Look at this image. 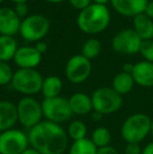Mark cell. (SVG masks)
Returning a JSON list of instances; mask_svg holds the SVG:
<instances>
[{
    "instance_id": "1",
    "label": "cell",
    "mask_w": 153,
    "mask_h": 154,
    "mask_svg": "<svg viewBox=\"0 0 153 154\" xmlns=\"http://www.w3.org/2000/svg\"><path fill=\"white\" fill-rule=\"evenodd\" d=\"M29 145L40 154H63L67 148L65 130L49 121H42L29 130Z\"/></svg>"
},
{
    "instance_id": "2",
    "label": "cell",
    "mask_w": 153,
    "mask_h": 154,
    "mask_svg": "<svg viewBox=\"0 0 153 154\" xmlns=\"http://www.w3.org/2000/svg\"><path fill=\"white\" fill-rule=\"evenodd\" d=\"M110 23V12L103 4L92 2L89 6L79 13L77 24L80 31L88 35H96L104 32Z\"/></svg>"
},
{
    "instance_id": "3",
    "label": "cell",
    "mask_w": 153,
    "mask_h": 154,
    "mask_svg": "<svg viewBox=\"0 0 153 154\" xmlns=\"http://www.w3.org/2000/svg\"><path fill=\"white\" fill-rule=\"evenodd\" d=\"M151 122L152 119L145 113L137 112L131 114L123 123L121 135L127 144H139L151 134Z\"/></svg>"
},
{
    "instance_id": "4",
    "label": "cell",
    "mask_w": 153,
    "mask_h": 154,
    "mask_svg": "<svg viewBox=\"0 0 153 154\" xmlns=\"http://www.w3.org/2000/svg\"><path fill=\"white\" fill-rule=\"evenodd\" d=\"M43 80L41 73L36 69L19 68L14 72L11 85L16 91L31 97L41 91Z\"/></svg>"
},
{
    "instance_id": "5",
    "label": "cell",
    "mask_w": 153,
    "mask_h": 154,
    "mask_svg": "<svg viewBox=\"0 0 153 154\" xmlns=\"http://www.w3.org/2000/svg\"><path fill=\"white\" fill-rule=\"evenodd\" d=\"M92 107L102 116L118 111L123 105V97L112 87H100L91 95Z\"/></svg>"
},
{
    "instance_id": "6",
    "label": "cell",
    "mask_w": 153,
    "mask_h": 154,
    "mask_svg": "<svg viewBox=\"0 0 153 154\" xmlns=\"http://www.w3.org/2000/svg\"><path fill=\"white\" fill-rule=\"evenodd\" d=\"M49 29L50 22L46 17L40 14H34L21 20L19 34L29 42H39L46 36Z\"/></svg>"
},
{
    "instance_id": "7",
    "label": "cell",
    "mask_w": 153,
    "mask_h": 154,
    "mask_svg": "<svg viewBox=\"0 0 153 154\" xmlns=\"http://www.w3.org/2000/svg\"><path fill=\"white\" fill-rule=\"evenodd\" d=\"M43 116L46 118V121L60 124L68 121L72 113L70 109L68 100L63 97H56L50 99H44L41 103Z\"/></svg>"
},
{
    "instance_id": "8",
    "label": "cell",
    "mask_w": 153,
    "mask_h": 154,
    "mask_svg": "<svg viewBox=\"0 0 153 154\" xmlns=\"http://www.w3.org/2000/svg\"><path fill=\"white\" fill-rule=\"evenodd\" d=\"M18 121L22 126L32 129L38 125L43 116L42 107L33 97H23L17 104Z\"/></svg>"
},
{
    "instance_id": "9",
    "label": "cell",
    "mask_w": 153,
    "mask_h": 154,
    "mask_svg": "<svg viewBox=\"0 0 153 154\" xmlns=\"http://www.w3.org/2000/svg\"><path fill=\"white\" fill-rule=\"evenodd\" d=\"M29 145V136L21 130L13 128L0 133V154H22Z\"/></svg>"
},
{
    "instance_id": "10",
    "label": "cell",
    "mask_w": 153,
    "mask_h": 154,
    "mask_svg": "<svg viewBox=\"0 0 153 154\" xmlns=\"http://www.w3.org/2000/svg\"><path fill=\"white\" fill-rule=\"evenodd\" d=\"M92 70L90 60L86 59L82 55L72 56L66 63V78L72 84H81L89 78Z\"/></svg>"
},
{
    "instance_id": "11",
    "label": "cell",
    "mask_w": 153,
    "mask_h": 154,
    "mask_svg": "<svg viewBox=\"0 0 153 154\" xmlns=\"http://www.w3.org/2000/svg\"><path fill=\"white\" fill-rule=\"evenodd\" d=\"M142 40L133 29H126L118 32L113 37L112 45L113 51L116 53L124 54V55H134L139 53L142 45Z\"/></svg>"
},
{
    "instance_id": "12",
    "label": "cell",
    "mask_w": 153,
    "mask_h": 154,
    "mask_svg": "<svg viewBox=\"0 0 153 154\" xmlns=\"http://www.w3.org/2000/svg\"><path fill=\"white\" fill-rule=\"evenodd\" d=\"M13 60L19 68L35 69L41 63L42 55L35 46H21L18 47Z\"/></svg>"
},
{
    "instance_id": "13",
    "label": "cell",
    "mask_w": 153,
    "mask_h": 154,
    "mask_svg": "<svg viewBox=\"0 0 153 154\" xmlns=\"http://www.w3.org/2000/svg\"><path fill=\"white\" fill-rule=\"evenodd\" d=\"M21 20L14 8H0V35L15 36L20 31Z\"/></svg>"
},
{
    "instance_id": "14",
    "label": "cell",
    "mask_w": 153,
    "mask_h": 154,
    "mask_svg": "<svg viewBox=\"0 0 153 154\" xmlns=\"http://www.w3.org/2000/svg\"><path fill=\"white\" fill-rule=\"evenodd\" d=\"M148 2V0H110L112 8L118 14L133 18L145 13Z\"/></svg>"
},
{
    "instance_id": "15",
    "label": "cell",
    "mask_w": 153,
    "mask_h": 154,
    "mask_svg": "<svg viewBox=\"0 0 153 154\" xmlns=\"http://www.w3.org/2000/svg\"><path fill=\"white\" fill-rule=\"evenodd\" d=\"M134 82L142 87L153 86V63L148 61L137 62L131 72Z\"/></svg>"
},
{
    "instance_id": "16",
    "label": "cell",
    "mask_w": 153,
    "mask_h": 154,
    "mask_svg": "<svg viewBox=\"0 0 153 154\" xmlns=\"http://www.w3.org/2000/svg\"><path fill=\"white\" fill-rule=\"evenodd\" d=\"M17 122V105L10 101H0V132L13 129Z\"/></svg>"
},
{
    "instance_id": "17",
    "label": "cell",
    "mask_w": 153,
    "mask_h": 154,
    "mask_svg": "<svg viewBox=\"0 0 153 154\" xmlns=\"http://www.w3.org/2000/svg\"><path fill=\"white\" fill-rule=\"evenodd\" d=\"M68 103L72 113L77 116H86L90 113L91 110H93L91 97L83 92L74 93L68 99Z\"/></svg>"
},
{
    "instance_id": "18",
    "label": "cell",
    "mask_w": 153,
    "mask_h": 154,
    "mask_svg": "<svg viewBox=\"0 0 153 154\" xmlns=\"http://www.w3.org/2000/svg\"><path fill=\"white\" fill-rule=\"evenodd\" d=\"M133 31L143 41L153 39V20L145 14H139L133 18Z\"/></svg>"
},
{
    "instance_id": "19",
    "label": "cell",
    "mask_w": 153,
    "mask_h": 154,
    "mask_svg": "<svg viewBox=\"0 0 153 154\" xmlns=\"http://www.w3.org/2000/svg\"><path fill=\"white\" fill-rule=\"evenodd\" d=\"M17 49L18 44L14 37L0 35V61L8 62L13 60Z\"/></svg>"
},
{
    "instance_id": "20",
    "label": "cell",
    "mask_w": 153,
    "mask_h": 154,
    "mask_svg": "<svg viewBox=\"0 0 153 154\" xmlns=\"http://www.w3.org/2000/svg\"><path fill=\"white\" fill-rule=\"evenodd\" d=\"M135 82L131 73H127L124 71L118 73L112 80V88L121 95L127 94L130 92Z\"/></svg>"
},
{
    "instance_id": "21",
    "label": "cell",
    "mask_w": 153,
    "mask_h": 154,
    "mask_svg": "<svg viewBox=\"0 0 153 154\" xmlns=\"http://www.w3.org/2000/svg\"><path fill=\"white\" fill-rule=\"evenodd\" d=\"M62 81L60 78L56 75H49L43 80L41 92L44 95V99H50V97H59L62 90Z\"/></svg>"
},
{
    "instance_id": "22",
    "label": "cell",
    "mask_w": 153,
    "mask_h": 154,
    "mask_svg": "<svg viewBox=\"0 0 153 154\" xmlns=\"http://www.w3.org/2000/svg\"><path fill=\"white\" fill-rule=\"evenodd\" d=\"M98 148L89 138L76 140L69 149V154H96Z\"/></svg>"
},
{
    "instance_id": "23",
    "label": "cell",
    "mask_w": 153,
    "mask_h": 154,
    "mask_svg": "<svg viewBox=\"0 0 153 154\" xmlns=\"http://www.w3.org/2000/svg\"><path fill=\"white\" fill-rule=\"evenodd\" d=\"M91 142L96 145L98 149L103 147L109 146V143L111 140V133L106 127H99L92 132Z\"/></svg>"
},
{
    "instance_id": "24",
    "label": "cell",
    "mask_w": 153,
    "mask_h": 154,
    "mask_svg": "<svg viewBox=\"0 0 153 154\" xmlns=\"http://www.w3.org/2000/svg\"><path fill=\"white\" fill-rule=\"evenodd\" d=\"M101 49H102V45L98 39H89L82 46L81 55L91 61L92 59H96L100 55Z\"/></svg>"
},
{
    "instance_id": "25",
    "label": "cell",
    "mask_w": 153,
    "mask_h": 154,
    "mask_svg": "<svg viewBox=\"0 0 153 154\" xmlns=\"http://www.w3.org/2000/svg\"><path fill=\"white\" fill-rule=\"evenodd\" d=\"M86 134H87V128L85 124L81 121H74L68 126L67 135L72 140H74V142L86 138Z\"/></svg>"
},
{
    "instance_id": "26",
    "label": "cell",
    "mask_w": 153,
    "mask_h": 154,
    "mask_svg": "<svg viewBox=\"0 0 153 154\" xmlns=\"http://www.w3.org/2000/svg\"><path fill=\"white\" fill-rule=\"evenodd\" d=\"M14 72L12 67L8 64V62L0 61V86H4L11 84Z\"/></svg>"
},
{
    "instance_id": "27",
    "label": "cell",
    "mask_w": 153,
    "mask_h": 154,
    "mask_svg": "<svg viewBox=\"0 0 153 154\" xmlns=\"http://www.w3.org/2000/svg\"><path fill=\"white\" fill-rule=\"evenodd\" d=\"M139 54L143 56L145 61L153 63V40H146L142 42Z\"/></svg>"
},
{
    "instance_id": "28",
    "label": "cell",
    "mask_w": 153,
    "mask_h": 154,
    "mask_svg": "<svg viewBox=\"0 0 153 154\" xmlns=\"http://www.w3.org/2000/svg\"><path fill=\"white\" fill-rule=\"evenodd\" d=\"M68 1H69L70 5L72 8H75L76 10H79L80 12L92 3V0H68Z\"/></svg>"
},
{
    "instance_id": "29",
    "label": "cell",
    "mask_w": 153,
    "mask_h": 154,
    "mask_svg": "<svg viewBox=\"0 0 153 154\" xmlns=\"http://www.w3.org/2000/svg\"><path fill=\"white\" fill-rule=\"evenodd\" d=\"M14 10L20 18L23 17V19H24L25 17L29 16V5L26 3H16Z\"/></svg>"
},
{
    "instance_id": "30",
    "label": "cell",
    "mask_w": 153,
    "mask_h": 154,
    "mask_svg": "<svg viewBox=\"0 0 153 154\" xmlns=\"http://www.w3.org/2000/svg\"><path fill=\"white\" fill-rule=\"evenodd\" d=\"M142 150L139 144H135V143H129L125 147L124 153L125 154H142Z\"/></svg>"
},
{
    "instance_id": "31",
    "label": "cell",
    "mask_w": 153,
    "mask_h": 154,
    "mask_svg": "<svg viewBox=\"0 0 153 154\" xmlns=\"http://www.w3.org/2000/svg\"><path fill=\"white\" fill-rule=\"evenodd\" d=\"M96 154H118V152L115 148H113V147L106 146V147H103V148L98 149Z\"/></svg>"
},
{
    "instance_id": "32",
    "label": "cell",
    "mask_w": 153,
    "mask_h": 154,
    "mask_svg": "<svg viewBox=\"0 0 153 154\" xmlns=\"http://www.w3.org/2000/svg\"><path fill=\"white\" fill-rule=\"evenodd\" d=\"M35 47H36V49L39 51V53L42 55V54H44L45 51H47V44L44 42V41H39V42L36 43V45H35Z\"/></svg>"
},
{
    "instance_id": "33",
    "label": "cell",
    "mask_w": 153,
    "mask_h": 154,
    "mask_svg": "<svg viewBox=\"0 0 153 154\" xmlns=\"http://www.w3.org/2000/svg\"><path fill=\"white\" fill-rule=\"evenodd\" d=\"M144 14H145L146 16L149 17L150 19H152V20H153V1L148 2L147 6H146L145 13H144Z\"/></svg>"
},
{
    "instance_id": "34",
    "label": "cell",
    "mask_w": 153,
    "mask_h": 154,
    "mask_svg": "<svg viewBox=\"0 0 153 154\" xmlns=\"http://www.w3.org/2000/svg\"><path fill=\"white\" fill-rule=\"evenodd\" d=\"M142 154H153V142L146 145L142 150Z\"/></svg>"
},
{
    "instance_id": "35",
    "label": "cell",
    "mask_w": 153,
    "mask_h": 154,
    "mask_svg": "<svg viewBox=\"0 0 153 154\" xmlns=\"http://www.w3.org/2000/svg\"><path fill=\"white\" fill-rule=\"evenodd\" d=\"M133 66H134V64L126 63V64L123 66V71H124V72H127V73H131L133 70Z\"/></svg>"
},
{
    "instance_id": "36",
    "label": "cell",
    "mask_w": 153,
    "mask_h": 154,
    "mask_svg": "<svg viewBox=\"0 0 153 154\" xmlns=\"http://www.w3.org/2000/svg\"><path fill=\"white\" fill-rule=\"evenodd\" d=\"M22 154H40L37 150H35L34 148H27Z\"/></svg>"
},
{
    "instance_id": "37",
    "label": "cell",
    "mask_w": 153,
    "mask_h": 154,
    "mask_svg": "<svg viewBox=\"0 0 153 154\" xmlns=\"http://www.w3.org/2000/svg\"><path fill=\"white\" fill-rule=\"evenodd\" d=\"M93 3H98V4H103V5H106V3L110 2V0H92Z\"/></svg>"
},
{
    "instance_id": "38",
    "label": "cell",
    "mask_w": 153,
    "mask_h": 154,
    "mask_svg": "<svg viewBox=\"0 0 153 154\" xmlns=\"http://www.w3.org/2000/svg\"><path fill=\"white\" fill-rule=\"evenodd\" d=\"M45 1L49 2V3H61V2L65 1V0H45Z\"/></svg>"
},
{
    "instance_id": "39",
    "label": "cell",
    "mask_w": 153,
    "mask_h": 154,
    "mask_svg": "<svg viewBox=\"0 0 153 154\" xmlns=\"http://www.w3.org/2000/svg\"><path fill=\"white\" fill-rule=\"evenodd\" d=\"M12 2H14L15 4L16 3H26L29 0H11Z\"/></svg>"
},
{
    "instance_id": "40",
    "label": "cell",
    "mask_w": 153,
    "mask_h": 154,
    "mask_svg": "<svg viewBox=\"0 0 153 154\" xmlns=\"http://www.w3.org/2000/svg\"><path fill=\"white\" fill-rule=\"evenodd\" d=\"M151 135L153 137V119H152V122H151Z\"/></svg>"
},
{
    "instance_id": "41",
    "label": "cell",
    "mask_w": 153,
    "mask_h": 154,
    "mask_svg": "<svg viewBox=\"0 0 153 154\" xmlns=\"http://www.w3.org/2000/svg\"><path fill=\"white\" fill-rule=\"evenodd\" d=\"M4 1V0H0V4H1L2 3V2H3Z\"/></svg>"
}]
</instances>
